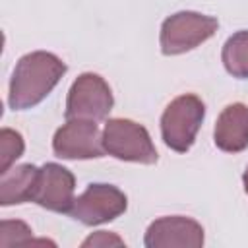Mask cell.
<instances>
[{
  "label": "cell",
  "instance_id": "obj_1",
  "mask_svg": "<svg viewBox=\"0 0 248 248\" xmlns=\"http://www.w3.org/2000/svg\"><path fill=\"white\" fill-rule=\"evenodd\" d=\"M66 70V64L46 50H35L21 56L10 79L8 105L14 110L37 107L56 87Z\"/></svg>",
  "mask_w": 248,
  "mask_h": 248
},
{
  "label": "cell",
  "instance_id": "obj_2",
  "mask_svg": "<svg viewBox=\"0 0 248 248\" xmlns=\"http://www.w3.org/2000/svg\"><path fill=\"white\" fill-rule=\"evenodd\" d=\"M203 118L205 105L198 95L186 93L172 99L161 116V136L165 145L176 153H186L194 145Z\"/></svg>",
  "mask_w": 248,
  "mask_h": 248
},
{
  "label": "cell",
  "instance_id": "obj_3",
  "mask_svg": "<svg viewBox=\"0 0 248 248\" xmlns=\"http://www.w3.org/2000/svg\"><path fill=\"white\" fill-rule=\"evenodd\" d=\"M217 27L219 21L213 16L200 12H176L169 16L161 25V52L165 56L184 54L213 37Z\"/></svg>",
  "mask_w": 248,
  "mask_h": 248
},
{
  "label": "cell",
  "instance_id": "obj_4",
  "mask_svg": "<svg viewBox=\"0 0 248 248\" xmlns=\"http://www.w3.org/2000/svg\"><path fill=\"white\" fill-rule=\"evenodd\" d=\"M103 145L110 157L120 161L157 163V149L149 132L130 118H108L103 130Z\"/></svg>",
  "mask_w": 248,
  "mask_h": 248
},
{
  "label": "cell",
  "instance_id": "obj_5",
  "mask_svg": "<svg viewBox=\"0 0 248 248\" xmlns=\"http://www.w3.org/2000/svg\"><path fill=\"white\" fill-rule=\"evenodd\" d=\"M114 105L112 91L108 83L93 72H85L78 76V79L72 83L66 99V120L70 118H81V120H105Z\"/></svg>",
  "mask_w": 248,
  "mask_h": 248
},
{
  "label": "cell",
  "instance_id": "obj_6",
  "mask_svg": "<svg viewBox=\"0 0 248 248\" xmlns=\"http://www.w3.org/2000/svg\"><path fill=\"white\" fill-rule=\"evenodd\" d=\"M126 207L128 198L120 188L112 184L93 182L85 188L83 194L74 198L68 215L87 227H93L120 217L126 211Z\"/></svg>",
  "mask_w": 248,
  "mask_h": 248
},
{
  "label": "cell",
  "instance_id": "obj_7",
  "mask_svg": "<svg viewBox=\"0 0 248 248\" xmlns=\"http://www.w3.org/2000/svg\"><path fill=\"white\" fill-rule=\"evenodd\" d=\"M52 151L60 159H97L103 157V134L93 120L70 118L52 138Z\"/></svg>",
  "mask_w": 248,
  "mask_h": 248
},
{
  "label": "cell",
  "instance_id": "obj_8",
  "mask_svg": "<svg viewBox=\"0 0 248 248\" xmlns=\"http://www.w3.org/2000/svg\"><path fill=\"white\" fill-rule=\"evenodd\" d=\"M74 190L76 176L70 169L58 163H45L39 169L31 202L48 211L68 213L74 203Z\"/></svg>",
  "mask_w": 248,
  "mask_h": 248
},
{
  "label": "cell",
  "instance_id": "obj_9",
  "mask_svg": "<svg viewBox=\"0 0 248 248\" xmlns=\"http://www.w3.org/2000/svg\"><path fill=\"white\" fill-rule=\"evenodd\" d=\"M143 244L147 248H200L203 246V227L184 215H167L155 219Z\"/></svg>",
  "mask_w": 248,
  "mask_h": 248
},
{
  "label": "cell",
  "instance_id": "obj_10",
  "mask_svg": "<svg viewBox=\"0 0 248 248\" xmlns=\"http://www.w3.org/2000/svg\"><path fill=\"white\" fill-rule=\"evenodd\" d=\"M215 145L225 153H240L248 147V107L242 103L227 105L213 130Z\"/></svg>",
  "mask_w": 248,
  "mask_h": 248
},
{
  "label": "cell",
  "instance_id": "obj_11",
  "mask_svg": "<svg viewBox=\"0 0 248 248\" xmlns=\"http://www.w3.org/2000/svg\"><path fill=\"white\" fill-rule=\"evenodd\" d=\"M39 169L31 163L17 165L14 169H8L2 172L0 178V203L2 205H14L31 202L35 182H37Z\"/></svg>",
  "mask_w": 248,
  "mask_h": 248
},
{
  "label": "cell",
  "instance_id": "obj_12",
  "mask_svg": "<svg viewBox=\"0 0 248 248\" xmlns=\"http://www.w3.org/2000/svg\"><path fill=\"white\" fill-rule=\"evenodd\" d=\"M221 60L232 78L248 79V31H236L227 39Z\"/></svg>",
  "mask_w": 248,
  "mask_h": 248
},
{
  "label": "cell",
  "instance_id": "obj_13",
  "mask_svg": "<svg viewBox=\"0 0 248 248\" xmlns=\"http://www.w3.org/2000/svg\"><path fill=\"white\" fill-rule=\"evenodd\" d=\"M23 149H25V143L19 132L12 128L0 130V174L6 172L16 163V159L23 155Z\"/></svg>",
  "mask_w": 248,
  "mask_h": 248
},
{
  "label": "cell",
  "instance_id": "obj_14",
  "mask_svg": "<svg viewBox=\"0 0 248 248\" xmlns=\"http://www.w3.org/2000/svg\"><path fill=\"white\" fill-rule=\"evenodd\" d=\"M31 229L23 221H2L0 223V246L29 244L33 238Z\"/></svg>",
  "mask_w": 248,
  "mask_h": 248
},
{
  "label": "cell",
  "instance_id": "obj_15",
  "mask_svg": "<svg viewBox=\"0 0 248 248\" xmlns=\"http://www.w3.org/2000/svg\"><path fill=\"white\" fill-rule=\"evenodd\" d=\"M110 248V246H124V240L114 234V232H107V231H97L93 234H89L83 242H81V248Z\"/></svg>",
  "mask_w": 248,
  "mask_h": 248
},
{
  "label": "cell",
  "instance_id": "obj_16",
  "mask_svg": "<svg viewBox=\"0 0 248 248\" xmlns=\"http://www.w3.org/2000/svg\"><path fill=\"white\" fill-rule=\"evenodd\" d=\"M242 182H244V190H246V194H248V167H246V170H244V174H242Z\"/></svg>",
  "mask_w": 248,
  "mask_h": 248
}]
</instances>
